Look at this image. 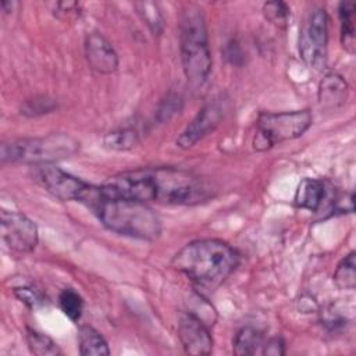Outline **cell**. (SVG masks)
<instances>
[{
  "label": "cell",
  "mask_w": 356,
  "mask_h": 356,
  "mask_svg": "<svg viewBox=\"0 0 356 356\" xmlns=\"http://www.w3.org/2000/svg\"><path fill=\"white\" fill-rule=\"evenodd\" d=\"M0 227L3 242L17 253H31L39 241L36 224L24 213L1 210Z\"/></svg>",
  "instance_id": "ba28073f"
},
{
  "label": "cell",
  "mask_w": 356,
  "mask_h": 356,
  "mask_svg": "<svg viewBox=\"0 0 356 356\" xmlns=\"http://www.w3.org/2000/svg\"><path fill=\"white\" fill-rule=\"evenodd\" d=\"M14 295L21 303H24L29 309H38L46 303V296L39 289H36L31 285L15 286Z\"/></svg>",
  "instance_id": "d4e9b609"
},
{
  "label": "cell",
  "mask_w": 356,
  "mask_h": 356,
  "mask_svg": "<svg viewBox=\"0 0 356 356\" xmlns=\"http://www.w3.org/2000/svg\"><path fill=\"white\" fill-rule=\"evenodd\" d=\"M263 15L266 17L267 21L274 24L278 28H285L288 25L289 17H291V10L286 3L284 1H266L263 4Z\"/></svg>",
  "instance_id": "cb8c5ba5"
},
{
  "label": "cell",
  "mask_w": 356,
  "mask_h": 356,
  "mask_svg": "<svg viewBox=\"0 0 356 356\" xmlns=\"http://www.w3.org/2000/svg\"><path fill=\"white\" fill-rule=\"evenodd\" d=\"M261 355L264 356H282L285 353V342L281 337H273L264 341L261 350Z\"/></svg>",
  "instance_id": "4316f807"
},
{
  "label": "cell",
  "mask_w": 356,
  "mask_h": 356,
  "mask_svg": "<svg viewBox=\"0 0 356 356\" xmlns=\"http://www.w3.org/2000/svg\"><path fill=\"white\" fill-rule=\"evenodd\" d=\"M135 8L140 19L146 24L153 35H161L164 29V18L157 3L153 1H138Z\"/></svg>",
  "instance_id": "44dd1931"
},
{
  "label": "cell",
  "mask_w": 356,
  "mask_h": 356,
  "mask_svg": "<svg viewBox=\"0 0 356 356\" xmlns=\"http://www.w3.org/2000/svg\"><path fill=\"white\" fill-rule=\"evenodd\" d=\"M79 150V142L64 132L47 134L44 136L6 140L0 147L1 164H32L43 165L74 156Z\"/></svg>",
  "instance_id": "5b68a950"
},
{
  "label": "cell",
  "mask_w": 356,
  "mask_h": 356,
  "mask_svg": "<svg viewBox=\"0 0 356 356\" xmlns=\"http://www.w3.org/2000/svg\"><path fill=\"white\" fill-rule=\"evenodd\" d=\"M47 6L50 7L51 13L63 21H70L79 15V4L76 1H54L49 3Z\"/></svg>",
  "instance_id": "484cf974"
},
{
  "label": "cell",
  "mask_w": 356,
  "mask_h": 356,
  "mask_svg": "<svg viewBox=\"0 0 356 356\" xmlns=\"http://www.w3.org/2000/svg\"><path fill=\"white\" fill-rule=\"evenodd\" d=\"M79 203L115 234L142 241H154L161 234V220L147 203L108 193L102 185L89 184Z\"/></svg>",
  "instance_id": "7a4b0ae2"
},
{
  "label": "cell",
  "mask_w": 356,
  "mask_h": 356,
  "mask_svg": "<svg viewBox=\"0 0 356 356\" xmlns=\"http://www.w3.org/2000/svg\"><path fill=\"white\" fill-rule=\"evenodd\" d=\"M102 186L113 195L159 204H196L210 197L209 186L196 174L177 167H142L110 177Z\"/></svg>",
  "instance_id": "6da1fadb"
},
{
  "label": "cell",
  "mask_w": 356,
  "mask_h": 356,
  "mask_svg": "<svg viewBox=\"0 0 356 356\" xmlns=\"http://www.w3.org/2000/svg\"><path fill=\"white\" fill-rule=\"evenodd\" d=\"M33 179L51 196L63 202H79L82 193L89 185L81 178L65 172L53 164L36 165Z\"/></svg>",
  "instance_id": "9c48e42d"
},
{
  "label": "cell",
  "mask_w": 356,
  "mask_h": 356,
  "mask_svg": "<svg viewBox=\"0 0 356 356\" xmlns=\"http://www.w3.org/2000/svg\"><path fill=\"white\" fill-rule=\"evenodd\" d=\"M26 343L31 350V353L36 356H57L63 355V350L58 348V345L46 334L39 332L33 328L26 327Z\"/></svg>",
  "instance_id": "d6986e66"
},
{
  "label": "cell",
  "mask_w": 356,
  "mask_h": 356,
  "mask_svg": "<svg viewBox=\"0 0 356 356\" xmlns=\"http://www.w3.org/2000/svg\"><path fill=\"white\" fill-rule=\"evenodd\" d=\"M58 306L71 321H78L83 312V299L72 288H65L58 295Z\"/></svg>",
  "instance_id": "7402d4cb"
},
{
  "label": "cell",
  "mask_w": 356,
  "mask_h": 356,
  "mask_svg": "<svg viewBox=\"0 0 356 356\" xmlns=\"http://www.w3.org/2000/svg\"><path fill=\"white\" fill-rule=\"evenodd\" d=\"M179 51L182 70L192 85H202L211 71V53L203 13L188 6L179 19Z\"/></svg>",
  "instance_id": "277c9868"
},
{
  "label": "cell",
  "mask_w": 356,
  "mask_h": 356,
  "mask_svg": "<svg viewBox=\"0 0 356 356\" xmlns=\"http://www.w3.org/2000/svg\"><path fill=\"white\" fill-rule=\"evenodd\" d=\"M264 341L263 331L250 325L242 327L232 339V352L238 356L256 355L261 350Z\"/></svg>",
  "instance_id": "9a60e30c"
},
{
  "label": "cell",
  "mask_w": 356,
  "mask_h": 356,
  "mask_svg": "<svg viewBox=\"0 0 356 356\" xmlns=\"http://www.w3.org/2000/svg\"><path fill=\"white\" fill-rule=\"evenodd\" d=\"M239 253L227 242L216 238L196 239L181 248L171 266L200 291H216L238 267Z\"/></svg>",
  "instance_id": "3957f363"
},
{
  "label": "cell",
  "mask_w": 356,
  "mask_h": 356,
  "mask_svg": "<svg viewBox=\"0 0 356 356\" xmlns=\"http://www.w3.org/2000/svg\"><path fill=\"white\" fill-rule=\"evenodd\" d=\"M178 338L189 355H210L213 338L206 323L192 312H185L178 320Z\"/></svg>",
  "instance_id": "8fae6325"
},
{
  "label": "cell",
  "mask_w": 356,
  "mask_h": 356,
  "mask_svg": "<svg viewBox=\"0 0 356 356\" xmlns=\"http://www.w3.org/2000/svg\"><path fill=\"white\" fill-rule=\"evenodd\" d=\"M334 284L339 289H355L356 286V253L352 250L337 266L334 275Z\"/></svg>",
  "instance_id": "ffe728a7"
},
{
  "label": "cell",
  "mask_w": 356,
  "mask_h": 356,
  "mask_svg": "<svg viewBox=\"0 0 356 356\" xmlns=\"http://www.w3.org/2000/svg\"><path fill=\"white\" fill-rule=\"evenodd\" d=\"M85 58L90 70L97 74H113L118 68V56L113 44L100 32H90L83 43Z\"/></svg>",
  "instance_id": "7c38bea8"
},
{
  "label": "cell",
  "mask_w": 356,
  "mask_h": 356,
  "mask_svg": "<svg viewBox=\"0 0 356 356\" xmlns=\"http://www.w3.org/2000/svg\"><path fill=\"white\" fill-rule=\"evenodd\" d=\"M355 15H356V4L353 1L339 3L338 17H339V25H341V43H342V47L350 54H353L356 49Z\"/></svg>",
  "instance_id": "e0dca14e"
},
{
  "label": "cell",
  "mask_w": 356,
  "mask_h": 356,
  "mask_svg": "<svg viewBox=\"0 0 356 356\" xmlns=\"http://www.w3.org/2000/svg\"><path fill=\"white\" fill-rule=\"evenodd\" d=\"M139 132L134 127H121L107 132L103 138V143L110 150H129L139 143Z\"/></svg>",
  "instance_id": "ac0fdd59"
},
{
  "label": "cell",
  "mask_w": 356,
  "mask_h": 356,
  "mask_svg": "<svg viewBox=\"0 0 356 356\" xmlns=\"http://www.w3.org/2000/svg\"><path fill=\"white\" fill-rule=\"evenodd\" d=\"M328 202L331 210H335L338 197L328 195L327 186L321 179L317 178H303L295 192L293 203L299 209H306L310 211H321L324 203Z\"/></svg>",
  "instance_id": "4fadbf2b"
},
{
  "label": "cell",
  "mask_w": 356,
  "mask_h": 356,
  "mask_svg": "<svg viewBox=\"0 0 356 356\" xmlns=\"http://www.w3.org/2000/svg\"><path fill=\"white\" fill-rule=\"evenodd\" d=\"M349 95L348 82L335 72L327 74L318 85V102L323 107H338L342 106Z\"/></svg>",
  "instance_id": "5bb4252c"
},
{
  "label": "cell",
  "mask_w": 356,
  "mask_h": 356,
  "mask_svg": "<svg viewBox=\"0 0 356 356\" xmlns=\"http://www.w3.org/2000/svg\"><path fill=\"white\" fill-rule=\"evenodd\" d=\"M56 110L57 102L49 96H35L25 100L19 107V113L25 117H39L53 113Z\"/></svg>",
  "instance_id": "603a6c76"
},
{
  "label": "cell",
  "mask_w": 356,
  "mask_h": 356,
  "mask_svg": "<svg viewBox=\"0 0 356 356\" xmlns=\"http://www.w3.org/2000/svg\"><path fill=\"white\" fill-rule=\"evenodd\" d=\"M328 47V15L321 7L313 8L299 32L298 50L306 65L313 70H323L327 64Z\"/></svg>",
  "instance_id": "52a82bcc"
},
{
  "label": "cell",
  "mask_w": 356,
  "mask_h": 356,
  "mask_svg": "<svg viewBox=\"0 0 356 356\" xmlns=\"http://www.w3.org/2000/svg\"><path fill=\"white\" fill-rule=\"evenodd\" d=\"M313 115L309 110L270 113L263 111L256 120L253 149L266 152L278 143L302 136L312 125Z\"/></svg>",
  "instance_id": "8992f818"
},
{
  "label": "cell",
  "mask_w": 356,
  "mask_h": 356,
  "mask_svg": "<svg viewBox=\"0 0 356 356\" xmlns=\"http://www.w3.org/2000/svg\"><path fill=\"white\" fill-rule=\"evenodd\" d=\"M227 110V100L214 99L207 102L177 138V146L189 149L210 135L222 121Z\"/></svg>",
  "instance_id": "30bf717a"
},
{
  "label": "cell",
  "mask_w": 356,
  "mask_h": 356,
  "mask_svg": "<svg viewBox=\"0 0 356 356\" xmlns=\"http://www.w3.org/2000/svg\"><path fill=\"white\" fill-rule=\"evenodd\" d=\"M79 353L82 356H107L110 348L103 335L90 325H81L78 330Z\"/></svg>",
  "instance_id": "2e32d148"
}]
</instances>
